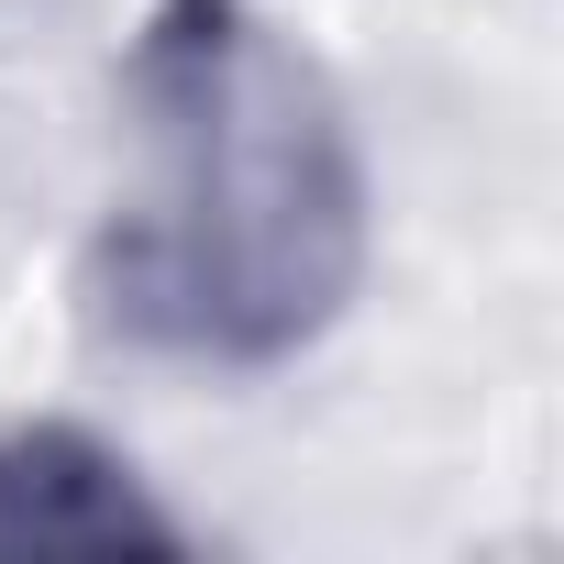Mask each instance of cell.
<instances>
[{
  "instance_id": "obj_1",
  "label": "cell",
  "mask_w": 564,
  "mask_h": 564,
  "mask_svg": "<svg viewBox=\"0 0 564 564\" xmlns=\"http://www.w3.org/2000/svg\"><path fill=\"white\" fill-rule=\"evenodd\" d=\"M133 199L89 232V333L155 366L265 377L311 355L377 243V188L333 67L265 0H155L133 56Z\"/></svg>"
},
{
  "instance_id": "obj_2",
  "label": "cell",
  "mask_w": 564,
  "mask_h": 564,
  "mask_svg": "<svg viewBox=\"0 0 564 564\" xmlns=\"http://www.w3.org/2000/svg\"><path fill=\"white\" fill-rule=\"evenodd\" d=\"M199 531L155 498V476L78 432V421H0V564H34V553H188Z\"/></svg>"
}]
</instances>
